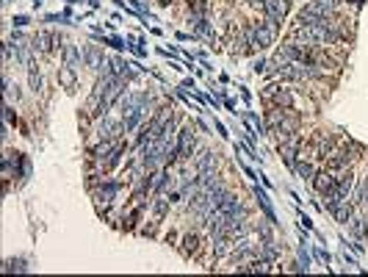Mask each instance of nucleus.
Returning a JSON list of instances; mask_svg holds the SVG:
<instances>
[{"mask_svg": "<svg viewBox=\"0 0 368 277\" xmlns=\"http://www.w3.org/2000/svg\"><path fill=\"white\" fill-rule=\"evenodd\" d=\"M310 183H313V188H316V194H318V197H330V194H335L338 175H332V172H327L324 166H318L316 178H313Z\"/></svg>", "mask_w": 368, "mask_h": 277, "instance_id": "obj_1", "label": "nucleus"}, {"mask_svg": "<svg viewBox=\"0 0 368 277\" xmlns=\"http://www.w3.org/2000/svg\"><path fill=\"white\" fill-rule=\"evenodd\" d=\"M177 247H180V252L183 255H186V258H200V252H202V249H205V244H202V236H200V230H191V233H186V236H183V239H180V244H177Z\"/></svg>", "mask_w": 368, "mask_h": 277, "instance_id": "obj_2", "label": "nucleus"}, {"mask_svg": "<svg viewBox=\"0 0 368 277\" xmlns=\"http://www.w3.org/2000/svg\"><path fill=\"white\" fill-rule=\"evenodd\" d=\"M285 14H288V0H266V11L263 17L269 19L271 25H280Z\"/></svg>", "mask_w": 368, "mask_h": 277, "instance_id": "obj_3", "label": "nucleus"}, {"mask_svg": "<svg viewBox=\"0 0 368 277\" xmlns=\"http://www.w3.org/2000/svg\"><path fill=\"white\" fill-rule=\"evenodd\" d=\"M166 211H169V200H166V197H155V200H153V216L161 222L163 216H166Z\"/></svg>", "mask_w": 368, "mask_h": 277, "instance_id": "obj_4", "label": "nucleus"}, {"mask_svg": "<svg viewBox=\"0 0 368 277\" xmlns=\"http://www.w3.org/2000/svg\"><path fill=\"white\" fill-rule=\"evenodd\" d=\"M47 42H50V36H47V33H39L36 42H33V47H36V50H42V53H47V50H50V45H47Z\"/></svg>", "mask_w": 368, "mask_h": 277, "instance_id": "obj_5", "label": "nucleus"}]
</instances>
